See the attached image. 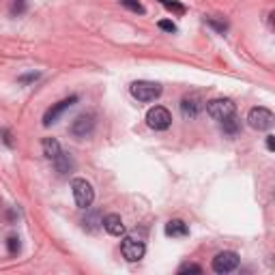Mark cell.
Masks as SVG:
<instances>
[{"mask_svg":"<svg viewBox=\"0 0 275 275\" xmlns=\"http://www.w3.org/2000/svg\"><path fill=\"white\" fill-rule=\"evenodd\" d=\"M2 140H4V144H7V146H13L11 136H9V131H7V129H4V131H2Z\"/></svg>","mask_w":275,"mask_h":275,"instance_id":"cell-25","label":"cell"},{"mask_svg":"<svg viewBox=\"0 0 275 275\" xmlns=\"http://www.w3.org/2000/svg\"><path fill=\"white\" fill-rule=\"evenodd\" d=\"M144 252H146V245H144V241H140V239L133 237V234H129V237L123 239L121 254L125 256V260H129V262H138V260L144 256Z\"/></svg>","mask_w":275,"mask_h":275,"instance_id":"cell-6","label":"cell"},{"mask_svg":"<svg viewBox=\"0 0 275 275\" xmlns=\"http://www.w3.org/2000/svg\"><path fill=\"white\" fill-rule=\"evenodd\" d=\"M146 125L151 129H155V131H166L172 125V114L163 106H155L146 112Z\"/></svg>","mask_w":275,"mask_h":275,"instance_id":"cell-5","label":"cell"},{"mask_svg":"<svg viewBox=\"0 0 275 275\" xmlns=\"http://www.w3.org/2000/svg\"><path fill=\"white\" fill-rule=\"evenodd\" d=\"M159 28L166 32H177V24L170 22V19H162V22H159Z\"/></svg>","mask_w":275,"mask_h":275,"instance_id":"cell-21","label":"cell"},{"mask_svg":"<svg viewBox=\"0 0 275 275\" xmlns=\"http://www.w3.org/2000/svg\"><path fill=\"white\" fill-rule=\"evenodd\" d=\"M267 148L269 151H275V136H267Z\"/></svg>","mask_w":275,"mask_h":275,"instance_id":"cell-24","label":"cell"},{"mask_svg":"<svg viewBox=\"0 0 275 275\" xmlns=\"http://www.w3.org/2000/svg\"><path fill=\"white\" fill-rule=\"evenodd\" d=\"M273 121H275L273 112H271V110H267V108H262V106L252 108V110H249V114H247L249 127L258 129V131H267V129H271Z\"/></svg>","mask_w":275,"mask_h":275,"instance_id":"cell-3","label":"cell"},{"mask_svg":"<svg viewBox=\"0 0 275 275\" xmlns=\"http://www.w3.org/2000/svg\"><path fill=\"white\" fill-rule=\"evenodd\" d=\"M93 129H95V116H93V114H80L76 121L71 123V133L76 138L91 136Z\"/></svg>","mask_w":275,"mask_h":275,"instance_id":"cell-9","label":"cell"},{"mask_svg":"<svg viewBox=\"0 0 275 275\" xmlns=\"http://www.w3.org/2000/svg\"><path fill=\"white\" fill-rule=\"evenodd\" d=\"M71 189H73V198H76V204L80 209H88L95 200V189L93 185L84 178H73L71 183Z\"/></svg>","mask_w":275,"mask_h":275,"instance_id":"cell-4","label":"cell"},{"mask_svg":"<svg viewBox=\"0 0 275 275\" xmlns=\"http://www.w3.org/2000/svg\"><path fill=\"white\" fill-rule=\"evenodd\" d=\"M239 129H241V123H239L237 114H232V116H228L226 121H222V131L228 133V136H237Z\"/></svg>","mask_w":275,"mask_h":275,"instance_id":"cell-15","label":"cell"},{"mask_svg":"<svg viewBox=\"0 0 275 275\" xmlns=\"http://www.w3.org/2000/svg\"><path fill=\"white\" fill-rule=\"evenodd\" d=\"M129 93L133 95V99L142 103H148V101H155V99L162 95V86L157 82H148V80H138L129 86Z\"/></svg>","mask_w":275,"mask_h":275,"instance_id":"cell-1","label":"cell"},{"mask_svg":"<svg viewBox=\"0 0 275 275\" xmlns=\"http://www.w3.org/2000/svg\"><path fill=\"white\" fill-rule=\"evenodd\" d=\"M121 4L123 7H127L129 11H133V13H138V16H144V7L140 4V0H121Z\"/></svg>","mask_w":275,"mask_h":275,"instance_id":"cell-17","label":"cell"},{"mask_svg":"<svg viewBox=\"0 0 275 275\" xmlns=\"http://www.w3.org/2000/svg\"><path fill=\"white\" fill-rule=\"evenodd\" d=\"M237 267H239V254H234V252H219L213 258V271L219 275L234 271Z\"/></svg>","mask_w":275,"mask_h":275,"instance_id":"cell-7","label":"cell"},{"mask_svg":"<svg viewBox=\"0 0 275 275\" xmlns=\"http://www.w3.org/2000/svg\"><path fill=\"white\" fill-rule=\"evenodd\" d=\"M26 11V2L24 0H17V2H13V7H11V13L13 16H19V13H24Z\"/></svg>","mask_w":275,"mask_h":275,"instance_id":"cell-22","label":"cell"},{"mask_svg":"<svg viewBox=\"0 0 275 275\" xmlns=\"http://www.w3.org/2000/svg\"><path fill=\"white\" fill-rule=\"evenodd\" d=\"M166 234L172 239H178V237H187L189 234V228L183 219H170L166 224Z\"/></svg>","mask_w":275,"mask_h":275,"instance_id":"cell-12","label":"cell"},{"mask_svg":"<svg viewBox=\"0 0 275 275\" xmlns=\"http://www.w3.org/2000/svg\"><path fill=\"white\" fill-rule=\"evenodd\" d=\"M185 273H202V267H198V264H183V267H178V275H185Z\"/></svg>","mask_w":275,"mask_h":275,"instance_id":"cell-19","label":"cell"},{"mask_svg":"<svg viewBox=\"0 0 275 275\" xmlns=\"http://www.w3.org/2000/svg\"><path fill=\"white\" fill-rule=\"evenodd\" d=\"M103 228L108 230V234H112V237H123L125 234V224H123V219H121V215H106L103 217Z\"/></svg>","mask_w":275,"mask_h":275,"instance_id":"cell-11","label":"cell"},{"mask_svg":"<svg viewBox=\"0 0 275 275\" xmlns=\"http://www.w3.org/2000/svg\"><path fill=\"white\" fill-rule=\"evenodd\" d=\"M41 146H43V155H46L48 159H56L58 155H61V144H58V140L56 138H43V142H41Z\"/></svg>","mask_w":275,"mask_h":275,"instance_id":"cell-13","label":"cell"},{"mask_svg":"<svg viewBox=\"0 0 275 275\" xmlns=\"http://www.w3.org/2000/svg\"><path fill=\"white\" fill-rule=\"evenodd\" d=\"M7 247H9V252L11 254H17L19 252V239L17 237H9L7 239Z\"/></svg>","mask_w":275,"mask_h":275,"instance_id":"cell-20","label":"cell"},{"mask_svg":"<svg viewBox=\"0 0 275 275\" xmlns=\"http://www.w3.org/2000/svg\"><path fill=\"white\" fill-rule=\"evenodd\" d=\"M37 78H39V73H28V76H22V78H19V82H22V84H28V82H34Z\"/></svg>","mask_w":275,"mask_h":275,"instance_id":"cell-23","label":"cell"},{"mask_svg":"<svg viewBox=\"0 0 275 275\" xmlns=\"http://www.w3.org/2000/svg\"><path fill=\"white\" fill-rule=\"evenodd\" d=\"M207 114L213 121L222 123V121H226L228 116L237 114V106L232 103V99H213V101L207 103Z\"/></svg>","mask_w":275,"mask_h":275,"instance_id":"cell-2","label":"cell"},{"mask_svg":"<svg viewBox=\"0 0 275 275\" xmlns=\"http://www.w3.org/2000/svg\"><path fill=\"white\" fill-rule=\"evenodd\" d=\"M159 2L163 4V7L168 9V11H172V13H177V16H185V4H181V2H177V0H159Z\"/></svg>","mask_w":275,"mask_h":275,"instance_id":"cell-16","label":"cell"},{"mask_svg":"<svg viewBox=\"0 0 275 275\" xmlns=\"http://www.w3.org/2000/svg\"><path fill=\"white\" fill-rule=\"evenodd\" d=\"M76 103H78V95H71L69 99H63V101L54 103V106L49 108L46 114H43V125H46V127H49V125H54V123L58 121V118L63 116L65 110H69L71 106H76Z\"/></svg>","mask_w":275,"mask_h":275,"instance_id":"cell-8","label":"cell"},{"mask_svg":"<svg viewBox=\"0 0 275 275\" xmlns=\"http://www.w3.org/2000/svg\"><path fill=\"white\" fill-rule=\"evenodd\" d=\"M207 24H209L211 28H215L217 32H226V31H228V24H226V22H217V19H213V17H209Z\"/></svg>","mask_w":275,"mask_h":275,"instance_id":"cell-18","label":"cell"},{"mask_svg":"<svg viewBox=\"0 0 275 275\" xmlns=\"http://www.w3.org/2000/svg\"><path fill=\"white\" fill-rule=\"evenodd\" d=\"M54 166H56V170L61 174H67V172H71V170H73V159L69 157V153H63L61 151V155L54 159Z\"/></svg>","mask_w":275,"mask_h":275,"instance_id":"cell-14","label":"cell"},{"mask_svg":"<svg viewBox=\"0 0 275 275\" xmlns=\"http://www.w3.org/2000/svg\"><path fill=\"white\" fill-rule=\"evenodd\" d=\"M200 110H202V99H200V95H187V97H183V101H181V112H183V116L185 118H196L198 114H200Z\"/></svg>","mask_w":275,"mask_h":275,"instance_id":"cell-10","label":"cell"}]
</instances>
